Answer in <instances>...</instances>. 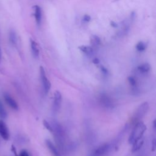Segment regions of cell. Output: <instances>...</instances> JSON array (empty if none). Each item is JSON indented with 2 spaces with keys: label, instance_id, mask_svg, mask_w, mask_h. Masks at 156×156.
Wrapping results in <instances>:
<instances>
[{
  "label": "cell",
  "instance_id": "5b68a950",
  "mask_svg": "<svg viewBox=\"0 0 156 156\" xmlns=\"http://www.w3.org/2000/svg\"><path fill=\"white\" fill-rule=\"evenodd\" d=\"M62 94L61 93L57 90L54 93V102H53V110L55 112H57L61 106L62 104Z\"/></svg>",
  "mask_w": 156,
  "mask_h": 156
},
{
  "label": "cell",
  "instance_id": "2e32d148",
  "mask_svg": "<svg viewBox=\"0 0 156 156\" xmlns=\"http://www.w3.org/2000/svg\"><path fill=\"white\" fill-rule=\"evenodd\" d=\"M7 116V113L6 111L2 104V102L0 101V117L2 118H5Z\"/></svg>",
  "mask_w": 156,
  "mask_h": 156
},
{
  "label": "cell",
  "instance_id": "8992f818",
  "mask_svg": "<svg viewBox=\"0 0 156 156\" xmlns=\"http://www.w3.org/2000/svg\"><path fill=\"white\" fill-rule=\"evenodd\" d=\"M0 135L5 140H8L10 136L8 127L2 120H0Z\"/></svg>",
  "mask_w": 156,
  "mask_h": 156
},
{
  "label": "cell",
  "instance_id": "5bb4252c",
  "mask_svg": "<svg viewBox=\"0 0 156 156\" xmlns=\"http://www.w3.org/2000/svg\"><path fill=\"white\" fill-rule=\"evenodd\" d=\"M90 41L93 46H98L101 43V40L96 35H92L90 39Z\"/></svg>",
  "mask_w": 156,
  "mask_h": 156
},
{
  "label": "cell",
  "instance_id": "52a82bcc",
  "mask_svg": "<svg viewBox=\"0 0 156 156\" xmlns=\"http://www.w3.org/2000/svg\"><path fill=\"white\" fill-rule=\"evenodd\" d=\"M4 100L5 101V102L13 109L14 110H18V105L17 104V102H16V101L12 98L11 97L9 94H5L4 96Z\"/></svg>",
  "mask_w": 156,
  "mask_h": 156
},
{
  "label": "cell",
  "instance_id": "7a4b0ae2",
  "mask_svg": "<svg viewBox=\"0 0 156 156\" xmlns=\"http://www.w3.org/2000/svg\"><path fill=\"white\" fill-rule=\"evenodd\" d=\"M40 78H41V80L43 88L45 93L47 94V93H48V92L49 91V90L51 89V83L46 76L44 69L42 66H40Z\"/></svg>",
  "mask_w": 156,
  "mask_h": 156
},
{
  "label": "cell",
  "instance_id": "7402d4cb",
  "mask_svg": "<svg viewBox=\"0 0 156 156\" xmlns=\"http://www.w3.org/2000/svg\"><path fill=\"white\" fill-rule=\"evenodd\" d=\"M1 57H2V52H1V48H0V62H1Z\"/></svg>",
  "mask_w": 156,
  "mask_h": 156
},
{
  "label": "cell",
  "instance_id": "9c48e42d",
  "mask_svg": "<svg viewBox=\"0 0 156 156\" xmlns=\"http://www.w3.org/2000/svg\"><path fill=\"white\" fill-rule=\"evenodd\" d=\"M34 16H35L37 24L38 25H40L41 22L42 12H41V7L37 5H35L34 7Z\"/></svg>",
  "mask_w": 156,
  "mask_h": 156
},
{
  "label": "cell",
  "instance_id": "e0dca14e",
  "mask_svg": "<svg viewBox=\"0 0 156 156\" xmlns=\"http://www.w3.org/2000/svg\"><path fill=\"white\" fill-rule=\"evenodd\" d=\"M9 38H10V41L15 44L16 43V34L13 32V31H11L10 33V37H9Z\"/></svg>",
  "mask_w": 156,
  "mask_h": 156
},
{
  "label": "cell",
  "instance_id": "277c9868",
  "mask_svg": "<svg viewBox=\"0 0 156 156\" xmlns=\"http://www.w3.org/2000/svg\"><path fill=\"white\" fill-rule=\"evenodd\" d=\"M110 150V145L108 144H104L96 148L91 154L90 156H104Z\"/></svg>",
  "mask_w": 156,
  "mask_h": 156
},
{
  "label": "cell",
  "instance_id": "8fae6325",
  "mask_svg": "<svg viewBox=\"0 0 156 156\" xmlns=\"http://www.w3.org/2000/svg\"><path fill=\"white\" fill-rule=\"evenodd\" d=\"M137 69L141 73H146L151 69V66L147 63H143L137 67Z\"/></svg>",
  "mask_w": 156,
  "mask_h": 156
},
{
  "label": "cell",
  "instance_id": "6da1fadb",
  "mask_svg": "<svg viewBox=\"0 0 156 156\" xmlns=\"http://www.w3.org/2000/svg\"><path fill=\"white\" fill-rule=\"evenodd\" d=\"M146 130V126L142 121H138L134 126L129 138V143L133 144L138 140L142 138V136Z\"/></svg>",
  "mask_w": 156,
  "mask_h": 156
},
{
  "label": "cell",
  "instance_id": "ba28073f",
  "mask_svg": "<svg viewBox=\"0 0 156 156\" xmlns=\"http://www.w3.org/2000/svg\"><path fill=\"white\" fill-rule=\"evenodd\" d=\"M45 143H46V144L48 148L51 151V152L53 155V156H62L61 154L58 151L57 147L55 146V145L53 144V143L51 140H46Z\"/></svg>",
  "mask_w": 156,
  "mask_h": 156
},
{
  "label": "cell",
  "instance_id": "44dd1931",
  "mask_svg": "<svg viewBox=\"0 0 156 156\" xmlns=\"http://www.w3.org/2000/svg\"><path fill=\"white\" fill-rule=\"evenodd\" d=\"M90 20V16L89 15H85L84 16H83V20L85 21H89Z\"/></svg>",
  "mask_w": 156,
  "mask_h": 156
},
{
  "label": "cell",
  "instance_id": "ffe728a7",
  "mask_svg": "<svg viewBox=\"0 0 156 156\" xmlns=\"http://www.w3.org/2000/svg\"><path fill=\"white\" fill-rule=\"evenodd\" d=\"M19 156H29V155L26 150H23L19 154Z\"/></svg>",
  "mask_w": 156,
  "mask_h": 156
},
{
  "label": "cell",
  "instance_id": "3957f363",
  "mask_svg": "<svg viewBox=\"0 0 156 156\" xmlns=\"http://www.w3.org/2000/svg\"><path fill=\"white\" fill-rule=\"evenodd\" d=\"M149 109V104L147 102H144L142 103L136 110V112L134 115V120L138 121L141 119L147 113Z\"/></svg>",
  "mask_w": 156,
  "mask_h": 156
},
{
  "label": "cell",
  "instance_id": "30bf717a",
  "mask_svg": "<svg viewBox=\"0 0 156 156\" xmlns=\"http://www.w3.org/2000/svg\"><path fill=\"white\" fill-rule=\"evenodd\" d=\"M30 43L31 51H32V54H33L34 57H35V58H38V55H39V49L38 48V46H37V43L32 39L30 40Z\"/></svg>",
  "mask_w": 156,
  "mask_h": 156
},
{
  "label": "cell",
  "instance_id": "4fadbf2b",
  "mask_svg": "<svg viewBox=\"0 0 156 156\" xmlns=\"http://www.w3.org/2000/svg\"><path fill=\"white\" fill-rule=\"evenodd\" d=\"M80 50L87 55H91L93 52V49L91 46H80L79 47Z\"/></svg>",
  "mask_w": 156,
  "mask_h": 156
},
{
  "label": "cell",
  "instance_id": "d6986e66",
  "mask_svg": "<svg viewBox=\"0 0 156 156\" xmlns=\"http://www.w3.org/2000/svg\"><path fill=\"white\" fill-rule=\"evenodd\" d=\"M128 80L130 83V84L132 86H135L136 85V80L135 79V78L132 76H130L128 77Z\"/></svg>",
  "mask_w": 156,
  "mask_h": 156
},
{
  "label": "cell",
  "instance_id": "9a60e30c",
  "mask_svg": "<svg viewBox=\"0 0 156 156\" xmlns=\"http://www.w3.org/2000/svg\"><path fill=\"white\" fill-rule=\"evenodd\" d=\"M146 44L143 42V41H140L138 42L136 45V49L137 51H140V52H141V51H143L145 50L146 49Z\"/></svg>",
  "mask_w": 156,
  "mask_h": 156
},
{
  "label": "cell",
  "instance_id": "7c38bea8",
  "mask_svg": "<svg viewBox=\"0 0 156 156\" xmlns=\"http://www.w3.org/2000/svg\"><path fill=\"white\" fill-rule=\"evenodd\" d=\"M143 143H144V140L142 138H141V139L138 140V141H135V143H133V147L132 148V152H135L138 151L141 147V146H143Z\"/></svg>",
  "mask_w": 156,
  "mask_h": 156
},
{
  "label": "cell",
  "instance_id": "ac0fdd59",
  "mask_svg": "<svg viewBox=\"0 0 156 156\" xmlns=\"http://www.w3.org/2000/svg\"><path fill=\"white\" fill-rule=\"evenodd\" d=\"M43 126L46 127V129L47 130H48L51 132H53V129H52V126H51L49 124V123L46 120H43Z\"/></svg>",
  "mask_w": 156,
  "mask_h": 156
}]
</instances>
